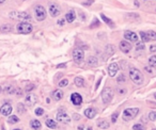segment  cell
Masks as SVG:
<instances>
[{"label":"cell","instance_id":"obj_21","mask_svg":"<svg viewBox=\"0 0 156 130\" xmlns=\"http://www.w3.org/2000/svg\"><path fill=\"white\" fill-rule=\"evenodd\" d=\"M101 18L103 19L104 22H106V24H107V25H108V26H109V27H111V28H113V27H114V24H113V22H112V20H111L110 18H108V17H107L106 15L101 14Z\"/></svg>","mask_w":156,"mask_h":130},{"label":"cell","instance_id":"obj_22","mask_svg":"<svg viewBox=\"0 0 156 130\" xmlns=\"http://www.w3.org/2000/svg\"><path fill=\"white\" fill-rule=\"evenodd\" d=\"M74 83L78 88H82L84 86V80L82 78H80V77H76V78L74 79Z\"/></svg>","mask_w":156,"mask_h":130},{"label":"cell","instance_id":"obj_24","mask_svg":"<svg viewBox=\"0 0 156 130\" xmlns=\"http://www.w3.org/2000/svg\"><path fill=\"white\" fill-rule=\"evenodd\" d=\"M46 126L48 128H51V129H56L57 128V123L53 119H47L46 121Z\"/></svg>","mask_w":156,"mask_h":130},{"label":"cell","instance_id":"obj_49","mask_svg":"<svg viewBox=\"0 0 156 130\" xmlns=\"http://www.w3.org/2000/svg\"><path fill=\"white\" fill-rule=\"evenodd\" d=\"M13 130H20V129H13Z\"/></svg>","mask_w":156,"mask_h":130},{"label":"cell","instance_id":"obj_44","mask_svg":"<svg viewBox=\"0 0 156 130\" xmlns=\"http://www.w3.org/2000/svg\"><path fill=\"white\" fill-rule=\"evenodd\" d=\"M93 3V0H88V1H86V2H84V5H90V4Z\"/></svg>","mask_w":156,"mask_h":130},{"label":"cell","instance_id":"obj_14","mask_svg":"<svg viewBox=\"0 0 156 130\" xmlns=\"http://www.w3.org/2000/svg\"><path fill=\"white\" fill-rule=\"evenodd\" d=\"M119 71V65L117 63H111L109 66H108V73H109V76L110 77H114L117 73Z\"/></svg>","mask_w":156,"mask_h":130},{"label":"cell","instance_id":"obj_41","mask_svg":"<svg viewBox=\"0 0 156 130\" xmlns=\"http://www.w3.org/2000/svg\"><path fill=\"white\" fill-rule=\"evenodd\" d=\"M122 81H125V77H124V75H121V76L118 78V82H122Z\"/></svg>","mask_w":156,"mask_h":130},{"label":"cell","instance_id":"obj_34","mask_svg":"<svg viewBox=\"0 0 156 130\" xmlns=\"http://www.w3.org/2000/svg\"><path fill=\"white\" fill-rule=\"evenodd\" d=\"M68 84H69V80H68V79H63V80H61V81L59 82L58 86H60V88H64V86H66Z\"/></svg>","mask_w":156,"mask_h":130},{"label":"cell","instance_id":"obj_39","mask_svg":"<svg viewBox=\"0 0 156 130\" xmlns=\"http://www.w3.org/2000/svg\"><path fill=\"white\" fill-rule=\"evenodd\" d=\"M33 89H34V86H33V84H29V86L25 89V91H26V92H30V91H32Z\"/></svg>","mask_w":156,"mask_h":130},{"label":"cell","instance_id":"obj_20","mask_svg":"<svg viewBox=\"0 0 156 130\" xmlns=\"http://www.w3.org/2000/svg\"><path fill=\"white\" fill-rule=\"evenodd\" d=\"M97 126L99 128H102V129H107V128H109V123L107 122L106 119H101L97 122Z\"/></svg>","mask_w":156,"mask_h":130},{"label":"cell","instance_id":"obj_36","mask_svg":"<svg viewBox=\"0 0 156 130\" xmlns=\"http://www.w3.org/2000/svg\"><path fill=\"white\" fill-rule=\"evenodd\" d=\"M136 48H137V50H139V51H140V50H145V43H138Z\"/></svg>","mask_w":156,"mask_h":130},{"label":"cell","instance_id":"obj_5","mask_svg":"<svg viewBox=\"0 0 156 130\" xmlns=\"http://www.w3.org/2000/svg\"><path fill=\"white\" fill-rule=\"evenodd\" d=\"M112 97H113V91L110 88H105L102 92V99L105 104H108L112 100Z\"/></svg>","mask_w":156,"mask_h":130},{"label":"cell","instance_id":"obj_6","mask_svg":"<svg viewBox=\"0 0 156 130\" xmlns=\"http://www.w3.org/2000/svg\"><path fill=\"white\" fill-rule=\"evenodd\" d=\"M84 58V50H81L80 48H75L73 50V60L74 62L77 64H79L82 62V60Z\"/></svg>","mask_w":156,"mask_h":130},{"label":"cell","instance_id":"obj_26","mask_svg":"<svg viewBox=\"0 0 156 130\" xmlns=\"http://www.w3.org/2000/svg\"><path fill=\"white\" fill-rule=\"evenodd\" d=\"M114 46H112V45H108L107 46V48H106V53H107V56L109 57V56H112L114 53Z\"/></svg>","mask_w":156,"mask_h":130},{"label":"cell","instance_id":"obj_50","mask_svg":"<svg viewBox=\"0 0 156 130\" xmlns=\"http://www.w3.org/2000/svg\"><path fill=\"white\" fill-rule=\"evenodd\" d=\"M154 96H155V98H156V93H155V95H154Z\"/></svg>","mask_w":156,"mask_h":130},{"label":"cell","instance_id":"obj_35","mask_svg":"<svg viewBox=\"0 0 156 130\" xmlns=\"http://www.w3.org/2000/svg\"><path fill=\"white\" fill-rule=\"evenodd\" d=\"M35 114L38 116H42L43 114H44V110H43L42 108H38V109H35Z\"/></svg>","mask_w":156,"mask_h":130},{"label":"cell","instance_id":"obj_38","mask_svg":"<svg viewBox=\"0 0 156 130\" xmlns=\"http://www.w3.org/2000/svg\"><path fill=\"white\" fill-rule=\"evenodd\" d=\"M78 130H93V129L89 126H79L78 127Z\"/></svg>","mask_w":156,"mask_h":130},{"label":"cell","instance_id":"obj_9","mask_svg":"<svg viewBox=\"0 0 156 130\" xmlns=\"http://www.w3.org/2000/svg\"><path fill=\"white\" fill-rule=\"evenodd\" d=\"M49 14L53 17H58L60 15V9L59 5H57L56 3H50L49 4Z\"/></svg>","mask_w":156,"mask_h":130},{"label":"cell","instance_id":"obj_37","mask_svg":"<svg viewBox=\"0 0 156 130\" xmlns=\"http://www.w3.org/2000/svg\"><path fill=\"white\" fill-rule=\"evenodd\" d=\"M118 115H119L118 112H115V113H113V114H112V116H111V122H112V123H115V122H117Z\"/></svg>","mask_w":156,"mask_h":130},{"label":"cell","instance_id":"obj_47","mask_svg":"<svg viewBox=\"0 0 156 130\" xmlns=\"http://www.w3.org/2000/svg\"><path fill=\"white\" fill-rule=\"evenodd\" d=\"M4 1H5V0H0V3H3Z\"/></svg>","mask_w":156,"mask_h":130},{"label":"cell","instance_id":"obj_13","mask_svg":"<svg viewBox=\"0 0 156 130\" xmlns=\"http://www.w3.org/2000/svg\"><path fill=\"white\" fill-rule=\"evenodd\" d=\"M12 112V106L10 104H4L1 108H0V113L4 116H9Z\"/></svg>","mask_w":156,"mask_h":130},{"label":"cell","instance_id":"obj_48","mask_svg":"<svg viewBox=\"0 0 156 130\" xmlns=\"http://www.w3.org/2000/svg\"><path fill=\"white\" fill-rule=\"evenodd\" d=\"M0 93H1V86H0Z\"/></svg>","mask_w":156,"mask_h":130},{"label":"cell","instance_id":"obj_42","mask_svg":"<svg viewBox=\"0 0 156 130\" xmlns=\"http://www.w3.org/2000/svg\"><path fill=\"white\" fill-rule=\"evenodd\" d=\"M73 119H75V121H79V119H80V115H79V114H76V113H75V114L73 115Z\"/></svg>","mask_w":156,"mask_h":130},{"label":"cell","instance_id":"obj_33","mask_svg":"<svg viewBox=\"0 0 156 130\" xmlns=\"http://www.w3.org/2000/svg\"><path fill=\"white\" fill-rule=\"evenodd\" d=\"M149 119L152 121V122H155L156 121V112L155 111L150 112V114H149Z\"/></svg>","mask_w":156,"mask_h":130},{"label":"cell","instance_id":"obj_29","mask_svg":"<svg viewBox=\"0 0 156 130\" xmlns=\"http://www.w3.org/2000/svg\"><path fill=\"white\" fill-rule=\"evenodd\" d=\"M148 37L150 41H156V32L155 31H148L147 32Z\"/></svg>","mask_w":156,"mask_h":130},{"label":"cell","instance_id":"obj_17","mask_svg":"<svg viewBox=\"0 0 156 130\" xmlns=\"http://www.w3.org/2000/svg\"><path fill=\"white\" fill-rule=\"evenodd\" d=\"M76 19V14H75V12L74 11H70L69 13H66L65 14V20L68 22H73L74 20Z\"/></svg>","mask_w":156,"mask_h":130},{"label":"cell","instance_id":"obj_4","mask_svg":"<svg viewBox=\"0 0 156 130\" xmlns=\"http://www.w3.org/2000/svg\"><path fill=\"white\" fill-rule=\"evenodd\" d=\"M32 30H33L32 25L29 24V22H20L18 26H17V31H18V33H22V34H29L32 32Z\"/></svg>","mask_w":156,"mask_h":130},{"label":"cell","instance_id":"obj_3","mask_svg":"<svg viewBox=\"0 0 156 130\" xmlns=\"http://www.w3.org/2000/svg\"><path fill=\"white\" fill-rule=\"evenodd\" d=\"M34 15H35V18H36L38 22H42V20H44V19L46 18V15H47L45 7H43V5L38 4V5L34 7Z\"/></svg>","mask_w":156,"mask_h":130},{"label":"cell","instance_id":"obj_1","mask_svg":"<svg viewBox=\"0 0 156 130\" xmlns=\"http://www.w3.org/2000/svg\"><path fill=\"white\" fill-rule=\"evenodd\" d=\"M130 78L132 79V81L135 83V84H138L140 86L143 83V75L139 69L135 68V67H132L130 69Z\"/></svg>","mask_w":156,"mask_h":130},{"label":"cell","instance_id":"obj_16","mask_svg":"<svg viewBox=\"0 0 156 130\" xmlns=\"http://www.w3.org/2000/svg\"><path fill=\"white\" fill-rule=\"evenodd\" d=\"M84 115L87 116L88 119H93L96 115V109L94 108H88L84 110Z\"/></svg>","mask_w":156,"mask_h":130},{"label":"cell","instance_id":"obj_10","mask_svg":"<svg viewBox=\"0 0 156 130\" xmlns=\"http://www.w3.org/2000/svg\"><path fill=\"white\" fill-rule=\"evenodd\" d=\"M36 101H38V96L34 94H29V95H27L26 99H25V104L31 107V106L36 104Z\"/></svg>","mask_w":156,"mask_h":130},{"label":"cell","instance_id":"obj_46","mask_svg":"<svg viewBox=\"0 0 156 130\" xmlns=\"http://www.w3.org/2000/svg\"><path fill=\"white\" fill-rule=\"evenodd\" d=\"M60 24V26H63V24H64V20H62V19H60L59 22H58V25Z\"/></svg>","mask_w":156,"mask_h":130},{"label":"cell","instance_id":"obj_40","mask_svg":"<svg viewBox=\"0 0 156 130\" xmlns=\"http://www.w3.org/2000/svg\"><path fill=\"white\" fill-rule=\"evenodd\" d=\"M25 111H26V110L24 109V106H23V104H18V112H19V113H24Z\"/></svg>","mask_w":156,"mask_h":130},{"label":"cell","instance_id":"obj_25","mask_svg":"<svg viewBox=\"0 0 156 130\" xmlns=\"http://www.w3.org/2000/svg\"><path fill=\"white\" fill-rule=\"evenodd\" d=\"M0 31H1L2 33H9V32L12 31V27L10 26V25H2L1 28H0Z\"/></svg>","mask_w":156,"mask_h":130},{"label":"cell","instance_id":"obj_11","mask_svg":"<svg viewBox=\"0 0 156 130\" xmlns=\"http://www.w3.org/2000/svg\"><path fill=\"white\" fill-rule=\"evenodd\" d=\"M119 47H120V50H122V52H124V53H127V52H130V50L132 49V45H130V42L121 41V42H120V45H119Z\"/></svg>","mask_w":156,"mask_h":130},{"label":"cell","instance_id":"obj_12","mask_svg":"<svg viewBox=\"0 0 156 130\" xmlns=\"http://www.w3.org/2000/svg\"><path fill=\"white\" fill-rule=\"evenodd\" d=\"M124 37L127 41L130 42H138V35L133 31H125L124 32Z\"/></svg>","mask_w":156,"mask_h":130},{"label":"cell","instance_id":"obj_15","mask_svg":"<svg viewBox=\"0 0 156 130\" xmlns=\"http://www.w3.org/2000/svg\"><path fill=\"white\" fill-rule=\"evenodd\" d=\"M71 101L73 102V104L79 106V104L82 102V97L80 96L78 93H74L72 94V96H71Z\"/></svg>","mask_w":156,"mask_h":130},{"label":"cell","instance_id":"obj_45","mask_svg":"<svg viewBox=\"0 0 156 130\" xmlns=\"http://www.w3.org/2000/svg\"><path fill=\"white\" fill-rule=\"evenodd\" d=\"M65 65H66V64H65V63L58 64V65H57V67H60V68H63V67H65Z\"/></svg>","mask_w":156,"mask_h":130},{"label":"cell","instance_id":"obj_7","mask_svg":"<svg viewBox=\"0 0 156 130\" xmlns=\"http://www.w3.org/2000/svg\"><path fill=\"white\" fill-rule=\"evenodd\" d=\"M10 17L14 19H23V20H29L31 19V16L26 12H11Z\"/></svg>","mask_w":156,"mask_h":130},{"label":"cell","instance_id":"obj_19","mask_svg":"<svg viewBox=\"0 0 156 130\" xmlns=\"http://www.w3.org/2000/svg\"><path fill=\"white\" fill-rule=\"evenodd\" d=\"M88 65L92 67L97 66V59H96L95 57H92V56L89 57V58H88Z\"/></svg>","mask_w":156,"mask_h":130},{"label":"cell","instance_id":"obj_28","mask_svg":"<svg viewBox=\"0 0 156 130\" xmlns=\"http://www.w3.org/2000/svg\"><path fill=\"white\" fill-rule=\"evenodd\" d=\"M4 93H8V94H13L15 92V88L13 86H7L4 88Z\"/></svg>","mask_w":156,"mask_h":130},{"label":"cell","instance_id":"obj_2","mask_svg":"<svg viewBox=\"0 0 156 130\" xmlns=\"http://www.w3.org/2000/svg\"><path fill=\"white\" fill-rule=\"evenodd\" d=\"M138 113H139L138 108H127L123 112V119L124 121H130V119H135Z\"/></svg>","mask_w":156,"mask_h":130},{"label":"cell","instance_id":"obj_30","mask_svg":"<svg viewBox=\"0 0 156 130\" xmlns=\"http://www.w3.org/2000/svg\"><path fill=\"white\" fill-rule=\"evenodd\" d=\"M149 64L152 67H156V56H152L149 58Z\"/></svg>","mask_w":156,"mask_h":130},{"label":"cell","instance_id":"obj_27","mask_svg":"<svg viewBox=\"0 0 156 130\" xmlns=\"http://www.w3.org/2000/svg\"><path fill=\"white\" fill-rule=\"evenodd\" d=\"M19 122V119L16 115H12L10 117H8V123L9 124H16Z\"/></svg>","mask_w":156,"mask_h":130},{"label":"cell","instance_id":"obj_18","mask_svg":"<svg viewBox=\"0 0 156 130\" xmlns=\"http://www.w3.org/2000/svg\"><path fill=\"white\" fill-rule=\"evenodd\" d=\"M53 97L55 100L59 101L60 99H62V97H63V92L60 91V90H56V91L53 93Z\"/></svg>","mask_w":156,"mask_h":130},{"label":"cell","instance_id":"obj_23","mask_svg":"<svg viewBox=\"0 0 156 130\" xmlns=\"http://www.w3.org/2000/svg\"><path fill=\"white\" fill-rule=\"evenodd\" d=\"M30 125H31V127H32L33 129H35V130H40V129H41V123L38 122V119H33V121H31Z\"/></svg>","mask_w":156,"mask_h":130},{"label":"cell","instance_id":"obj_31","mask_svg":"<svg viewBox=\"0 0 156 130\" xmlns=\"http://www.w3.org/2000/svg\"><path fill=\"white\" fill-rule=\"evenodd\" d=\"M140 37H141V40H142V42H143V43H145V42L150 41V40H149V37H148V34H147V32L141 31V32H140Z\"/></svg>","mask_w":156,"mask_h":130},{"label":"cell","instance_id":"obj_32","mask_svg":"<svg viewBox=\"0 0 156 130\" xmlns=\"http://www.w3.org/2000/svg\"><path fill=\"white\" fill-rule=\"evenodd\" d=\"M133 129L134 130H145L147 128H145L142 124H135L133 126Z\"/></svg>","mask_w":156,"mask_h":130},{"label":"cell","instance_id":"obj_43","mask_svg":"<svg viewBox=\"0 0 156 130\" xmlns=\"http://www.w3.org/2000/svg\"><path fill=\"white\" fill-rule=\"evenodd\" d=\"M150 51H151V52H155L156 51V45H152V46L150 47Z\"/></svg>","mask_w":156,"mask_h":130},{"label":"cell","instance_id":"obj_8","mask_svg":"<svg viewBox=\"0 0 156 130\" xmlns=\"http://www.w3.org/2000/svg\"><path fill=\"white\" fill-rule=\"evenodd\" d=\"M57 119L60 122V123H63V124H69L70 121H71V119L69 117V115H68L64 111H60L59 113H58Z\"/></svg>","mask_w":156,"mask_h":130}]
</instances>
